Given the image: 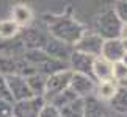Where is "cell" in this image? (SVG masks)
I'll use <instances>...</instances> for the list:
<instances>
[{
  "mask_svg": "<svg viewBox=\"0 0 127 117\" xmlns=\"http://www.w3.org/2000/svg\"><path fill=\"white\" fill-rule=\"evenodd\" d=\"M47 22H49L50 38L64 42L71 47H74L80 41V38L85 35V27L79 20L69 16H64V14L63 16H52L50 19H47Z\"/></svg>",
  "mask_w": 127,
  "mask_h": 117,
  "instance_id": "obj_1",
  "label": "cell"
},
{
  "mask_svg": "<svg viewBox=\"0 0 127 117\" xmlns=\"http://www.w3.org/2000/svg\"><path fill=\"white\" fill-rule=\"evenodd\" d=\"M121 28H123V22H121L118 19V16L115 14L113 8L102 11L99 14V17H97V20H96V33L104 39V41L119 39Z\"/></svg>",
  "mask_w": 127,
  "mask_h": 117,
  "instance_id": "obj_2",
  "label": "cell"
},
{
  "mask_svg": "<svg viewBox=\"0 0 127 117\" xmlns=\"http://www.w3.org/2000/svg\"><path fill=\"white\" fill-rule=\"evenodd\" d=\"M71 78H72V72L71 70H63V72H58V74H53L50 77H47L44 100L49 101L55 95H58L60 92L66 91L67 87H69V84H71Z\"/></svg>",
  "mask_w": 127,
  "mask_h": 117,
  "instance_id": "obj_3",
  "label": "cell"
},
{
  "mask_svg": "<svg viewBox=\"0 0 127 117\" xmlns=\"http://www.w3.org/2000/svg\"><path fill=\"white\" fill-rule=\"evenodd\" d=\"M46 103L47 101L44 100V97H32L28 100L14 101L13 117H38Z\"/></svg>",
  "mask_w": 127,
  "mask_h": 117,
  "instance_id": "obj_4",
  "label": "cell"
},
{
  "mask_svg": "<svg viewBox=\"0 0 127 117\" xmlns=\"http://www.w3.org/2000/svg\"><path fill=\"white\" fill-rule=\"evenodd\" d=\"M102 45H104V39H102L97 33H86L80 38V41L74 45L75 52L85 53L93 58H99L102 52Z\"/></svg>",
  "mask_w": 127,
  "mask_h": 117,
  "instance_id": "obj_5",
  "label": "cell"
},
{
  "mask_svg": "<svg viewBox=\"0 0 127 117\" xmlns=\"http://www.w3.org/2000/svg\"><path fill=\"white\" fill-rule=\"evenodd\" d=\"M19 38L22 39L27 50H44V47L47 45L49 39H50L46 33L36 30V28H32V27L21 28Z\"/></svg>",
  "mask_w": 127,
  "mask_h": 117,
  "instance_id": "obj_6",
  "label": "cell"
},
{
  "mask_svg": "<svg viewBox=\"0 0 127 117\" xmlns=\"http://www.w3.org/2000/svg\"><path fill=\"white\" fill-rule=\"evenodd\" d=\"M69 87L75 92V95L79 98H88V97L94 95L96 92V80L91 77L82 75V74H72L71 84Z\"/></svg>",
  "mask_w": 127,
  "mask_h": 117,
  "instance_id": "obj_7",
  "label": "cell"
},
{
  "mask_svg": "<svg viewBox=\"0 0 127 117\" xmlns=\"http://www.w3.org/2000/svg\"><path fill=\"white\" fill-rule=\"evenodd\" d=\"M9 89V94L13 97V101H22V100H28L32 98L33 94L30 91V87L27 84V80L21 75H9L5 77Z\"/></svg>",
  "mask_w": 127,
  "mask_h": 117,
  "instance_id": "obj_8",
  "label": "cell"
},
{
  "mask_svg": "<svg viewBox=\"0 0 127 117\" xmlns=\"http://www.w3.org/2000/svg\"><path fill=\"white\" fill-rule=\"evenodd\" d=\"M94 59L90 55H85V53H80V52H72V55L69 58V69L72 74H82V75H86V77H93V64H94Z\"/></svg>",
  "mask_w": 127,
  "mask_h": 117,
  "instance_id": "obj_9",
  "label": "cell"
},
{
  "mask_svg": "<svg viewBox=\"0 0 127 117\" xmlns=\"http://www.w3.org/2000/svg\"><path fill=\"white\" fill-rule=\"evenodd\" d=\"M44 52H46L50 58H53V59L69 62V58L72 55V52H74V47H71V45H67L64 42L50 38L49 42H47V45L44 47Z\"/></svg>",
  "mask_w": 127,
  "mask_h": 117,
  "instance_id": "obj_10",
  "label": "cell"
},
{
  "mask_svg": "<svg viewBox=\"0 0 127 117\" xmlns=\"http://www.w3.org/2000/svg\"><path fill=\"white\" fill-rule=\"evenodd\" d=\"M126 55L124 45L121 39H110V41H104V45H102V52L100 56L107 59L108 62L115 64V62H119L123 59V56Z\"/></svg>",
  "mask_w": 127,
  "mask_h": 117,
  "instance_id": "obj_11",
  "label": "cell"
},
{
  "mask_svg": "<svg viewBox=\"0 0 127 117\" xmlns=\"http://www.w3.org/2000/svg\"><path fill=\"white\" fill-rule=\"evenodd\" d=\"M0 52L3 53V56L17 59V58L24 56V53L27 52V48H25V45H24L22 39L17 35L13 39H3V41L0 42Z\"/></svg>",
  "mask_w": 127,
  "mask_h": 117,
  "instance_id": "obj_12",
  "label": "cell"
},
{
  "mask_svg": "<svg viewBox=\"0 0 127 117\" xmlns=\"http://www.w3.org/2000/svg\"><path fill=\"white\" fill-rule=\"evenodd\" d=\"M93 77L99 83L113 80V64L108 62L107 59H104L102 56L96 58L94 64H93Z\"/></svg>",
  "mask_w": 127,
  "mask_h": 117,
  "instance_id": "obj_13",
  "label": "cell"
},
{
  "mask_svg": "<svg viewBox=\"0 0 127 117\" xmlns=\"http://www.w3.org/2000/svg\"><path fill=\"white\" fill-rule=\"evenodd\" d=\"M118 89H119V83H118V81H115V80L102 81V83H97V84H96V92H94V95H96L99 100L110 101V100L115 97V94L118 92Z\"/></svg>",
  "mask_w": 127,
  "mask_h": 117,
  "instance_id": "obj_14",
  "label": "cell"
},
{
  "mask_svg": "<svg viewBox=\"0 0 127 117\" xmlns=\"http://www.w3.org/2000/svg\"><path fill=\"white\" fill-rule=\"evenodd\" d=\"M105 111L102 101L96 95L83 98V117H104Z\"/></svg>",
  "mask_w": 127,
  "mask_h": 117,
  "instance_id": "obj_15",
  "label": "cell"
},
{
  "mask_svg": "<svg viewBox=\"0 0 127 117\" xmlns=\"http://www.w3.org/2000/svg\"><path fill=\"white\" fill-rule=\"evenodd\" d=\"M25 80H27V84L30 87L33 97H44L46 95V81H47L46 75L36 72V74L27 77Z\"/></svg>",
  "mask_w": 127,
  "mask_h": 117,
  "instance_id": "obj_16",
  "label": "cell"
},
{
  "mask_svg": "<svg viewBox=\"0 0 127 117\" xmlns=\"http://www.w3.org/2000/svg\"><path fill=\"white\" fill-rule=\"evenodd\" d=\"M75 100H79V97L75 95V92L72 91L71 87H67L66 91L60 92L58 95H55L53 98H50L47 103H50L52 106H55L57 109H63V108H66V106H69L71 103H74Z\"/></svg>",
  "mask_w": 127,
  "mask_h": 117,
  "instance_id": "obj_17",
  "label": "cell"
},
{
  "mask_svg": "<svg viewBox=\"0 0 127 117\" xmlns=\"http://www.w3.org/2000/svg\"><path fill=\"white\" fill-rule=\"evenodd\" d=\"M32 19H33V13L27 5H16L13 8V20L21 28L22 27L25 28V25H28L32 22Z\"/></svg>",
  "mask_w": 127,
  "mask_h": 117,
  "instance_id": "obj_18",
  "label": "cell"
},
{
  "mask_svg": "<svg viewBox=\"0 0 127 117\" xmlns=\"http://www.w3.org/2000/svg\"><path fill=\"white\" fill-rule=\"evenodd\" d=\"M110 106L116 111V113L127 114V89L126 87L119 86L118 92H116L115 97L110 100Z\"/></svg>",
  "mask_w": 127,
  "mask_h": 117,
  "instance_id": "obj_19",
  "label": "cell"
},
{
  "mask_svg": "<svg viewBox=\"0 0 127 117\" xmlns=\"http://www.w3.org/2000/svg\"><path fill=\"white\" fill-rule=\"evenodd\" d=\"M21 33V27L13 19L0 20V38L2 39H13Z\"/></svg>",
  "mask_w": 127,
  "mask_h": 117,
  "instance_id": "obj_20",
  "label": "cell"
},
{
  "mask_svg": "<svg viewBox=\"0 0 127 117\" xmlns=\"http://www.w3.org/2000/svg\"><path fill=\"white\" fill-rule=\"evenodd\" d=\"M22 58L27 62H30L32 66H35L36 69L39 66H42L44 62H47L49 59H50V56H49L44 50H27L25 53H24Z\"/></svg>",
  "mask_w": 127,
  "mask_h": 117,
  "instance_id": "obj_21",
  "label": "cell"
},
{
  "mask_svg": "<svg viewBox=\"0 0 127 117\" xmlns=\"http://www.w3.org/2000/svg\"><path fill=\"white\" fill-rule=\"evenodd\" d=\"M61 117H83V100L79 98L69 106L60 109Z\"/></svg>",
  "mask_w": 127,
  "mask_h": 117,
  "instance_id": "obj_22",
  "label": "cell"
},
{
  "mask_svg": "<svg viewBox=\"0 0 127 117\" xmlns=\"http://www.w3.org/2000/svg\"><path fill=\"white\" fill-rule=\"evenodd\" d=\"M16 72H17L16 59L8 56H0V75L9 77V75H16Z\"/></svg>",
  "mask_w": 127,
  "mask_h": 117,
  "instance_id": "obj_23",
  "label": "cell"
},
{
  "mask_svg": "<svg viewBox=\"0 0 127 117\" xmlns=\"http://www.w3.org/2000/svg\"><path fill=\"white\" fill-rule=\"evenodd\" d=\"M127 78V67L123 64V62H115L113 64V80L118 81L119 84Z\"/></svg>",
  "mask_w": 127,
  "mask_h": 117,
  "instance_id": "obj_24",
  "label": "cell"
},
{
  "mask_svg": "<svg viewBox=\"0 0 127 117\" xmlns=\"http://www.w3.org/2000/svg\"><path fill=\"white\" fill-rule=\"evenodd\" d=\"M115 14L118 16V19L123 23H127V0H119V2L115 3L113 6Z\"/></svg>",
  "mask_w": 127,
  "mask_h": 117,
  "instance_id": "obj_25",
  "label": "cell"
},
{
  "mask_svg": "<svg viewBox=\"0 0 127 117\" xmlns=\"http://www.w3.org/2000/svg\"><path fill=\"white\" fill-rule=\"evenodd\" d=\"M38 117H61V114H60V109H57L50 103H46L42 106V109Z\"/></svg>",
  "mask_w": 127,
  "mask_h": 117,
  "instance_id": "obj_26",
  "label": "cell"
},
{
  "mask_svg": "<svg viewBox=\"0 0 127 117\" xmlns=\"http://www.w3.org/2000/svg\"><path fill=\"white\" fill-rule=\"evenodd\" d=\"M0 98L2 100H6V101H13V97L9 94V89H8V84H6V80H5V77L0 75Z\"/></svg>",
  "mask_w": 127,
  "mask_h": 117,
  "instance_id": "obj_27",
  "label": "cell"
},
{
  "mask_svg": "<svg viewBox=\"0 0 127 117\" xmlns=\"http://www.w3.org/2000/svg\"><path fill=\"white\" fill-rule=\"evenodd\" d=\"M0 117H13V103L0 98Z\"/></svg>",
  "mask_w": 127,
  "mask_h": 117,
  "instance_id": "obj_28",
  "label": "cell"
},
{
  "mask_svg": "<svg viewBox=\"0 0 127 117\" xmlns=\"http://www.w3.org/2000/svg\"><path fill=\"white\" fill-rule=\"evenodd\" d=\"M119 39H127V23H123V28H121V36H119Z\"/></svg>",
  "mask_w": 127,
  "mask_h": 117,
  "instance_id": "obj_29",
  "label": "cell"
},
{
  "mask_svg": "<svg viewBox=\"0 0 127 117\" xmlns=\"http://www.w3.org/2000/svg\"><path fill=\"white\" fill-rule=\"evenodd\" d=\"M121 62H123V64H124V66L127 67V53H126V55L123 56V59H121Z\"/></svg>",
  "mask_w": 127,
  "mask_h": 117,
  "instance_id": "obj_30",
  "label": "cell"
},
{
  "mask_svg": "<svg viewBox=\"0 0 127 117\" xmlns=\"http://www.w3.org/2000/svg\"><path fill=\"white\" fill-rule=\"evenodd\" d=\"M121 41H123V39H121ZM123 45H124V50L127 53V39H124V41H123Z\"/></svg>",
  "mask_w": 127,
  "mask_h": 117,
  "instance_id": "obj_31",
  "label": "cell"
},
{
  "mask_svg": "<svg viewBox=\"0 0 127 117\" xmlns=\"http://www.w3.org/2000/svg\"><path fill=\"white\" fill-rule=\"evenodd\" d=\"M119 86H123V87H126V89H127V78H126V80L123 81V83H121V84Z\"/></svg>",
  "mask_w": 127,
  "mask_h": 117,
  "instance_id": "obj_32",
  "label": "cell"
}]
</instances>
